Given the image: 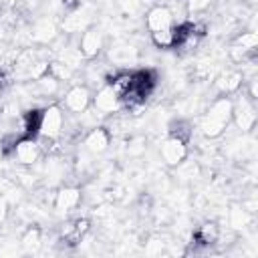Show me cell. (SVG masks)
I'll return each mask as SVG.
<instances>
[{
	"mask_svg": "<svg viewBox=\"0 0 258 258\" xmlns=\"http://www.w3.org/2000/svg\"><path fill=\"white\" fill-rule=\"evenodd\" d=\"M232 109H234L232 95H218L216 99H212L204 117L200 119V129H202L204 137L216 139V137L224 135V131L232 123Z\"/></svg>",
	"mask_w": 258,
	"mask_h": 258,
	"instance_id": "obj_1",
	"label": "cell"
},
{
	"mask_svg": "<svg viewBox=\"0 0 258 258\" xmlns=\"http://www.w3.org/2000/svg\"><path fill=\"white\" fill-rule=\"evenodd\" d=\"M67 125V113L60 105H48L40 113V125H38V137L48 141H58L64 135Z\"/></svg>",
	"mask_w": 258,
	"mask_h": 258,
	"instance_id": "obj_2",
	"label": "cell"
},
{
	"mask_svg": "<svg viewBox=\"0 0 258 258\" xmlns=\"http://www.w3.org/2000/svg\"><path fill=\"white\" fill-rule=\"evenodd\" d=\"M238 93H240V91H238ZM238 93H234L238 99H232V103H234V109H232V123L236 125L238 131L248 133V131H252L254 125H256V105H254L256 101L250 99L244 91H242V95H238Z\"/></svg>",
	"mask_w": 258,
	"mask_h": 258,
	"instance_id": "obj_3",
	"label": "cell"
},
{
	"mask_svg": "<svg viewBox=\"0 0 258 258\" xmlns=\"http://www.w3.org/2000/svg\"><path fill=\"white\" fill-rule=\"evenodd\" d=\"M91 101H93V93L87 85H73L64 91L62 109L71 115H79L91 107Z\"/></svg>",
	"mask_w": 258,
	"mask_h": 258,
	"instance_id": "obj_4",
	"label": "cell"
},
{
	"mask_svg": "<svg viewBox=\"0 0 258 258\" xmlns=\"http://www.w3.org/2000/svg\"><path fill=\"white\" fill-rule=\"evenodd\" d=\"M91 105L103 115V117H109V115H115V113H119L121 109H123V105H121V99L113 93V89L107 85V83H103L97 91H95V95H93V101H91Z\"/></svg>",
	"mask_w": 258,
	"mask_h": 258,
	"instance_id": "obj_5",
	"label": "cell"
},
{
	"mask_svg": "<svg viewBox=\"0 0 258 258\" xmlns=\"http://www.w3.org/2000/svg\"><path fill=\"white\" fill-rule=\"evenodd\" d=\"M187 145H189V143H185V141H181V139H177V137L167 135V137L161 141V145H159V155H161L163 163L169 165V167L179 165V163L187 157V153H189Z\"/></svg>",
	"mask_w": 258,
	"mask_h": 258,
	"instance_id": "obj_6",
	"label": "cell"
},
{
	"mask_svg": "<svg viewBox=\"0 0 258 258\" xmlns=\"http://www.w3.org/2000/svg\"><path fill=\"white\" fill-rule=\"evenodd\" d=\"M91 230V220L89 218H73L69 222H64L60 226V232H58V240L69 244V246H77L79 242H83V238L89 234Z\"/></svg>",
	"mask_w": 258,
	"mask_h": 258,
	"instance_id": "obj_7",
	"label": "cell"
},
{
	"mask_svg": "<svg viewBox=\"0 0 258 258\" xmlns=\"http://www.w3.org/2000/svg\"><path fill=\"white\" fill-rule=\"evenodd\" d=\"M111 141H113L111 131H109L105 125H97V127H93V129H89V131L85 133V137H83V147H85L87 153L99 155V153H103V151L109 149Z\"/></svg>",
	"mask_w": 258,
	"mask_h": 258,
	"instance_id": "obj_8",
	"label": "cell"
},
{
	"mask_svg": "<svg viewBox=\"0 0 258 258\" xmlns=\"http://www.w3.org/2000/svg\"><path fill=\"white\" fill-rule=\"evenodd\" d=\"M81 54L85 56V60H93L99 56L101 48H103V32L97 26H89L83 30L79 42H77Z\"/></svg>",
	"mask_w": 258,
	"mask_h": 258,
	"instance_id": "obj_9",
	"label": "cell"
},
{
	"mask_svg": "<svg viewBox=\"0 0 258 258\" xmlns=\"http://www.w3.org/2000/svg\"><path fill=\"white\" fill-rule=\"evenodd\" d=\"M12 153L20 165H34L40 159L42 149H40V143L36 137H22L16 141Z\"/></svg>",
	"mask_w": 258,
	"mask_h": 258,
	"instance_id": "obj_10",
	"label": "cell"
},
{
	"mask_svg": "<svg viewBox=\"0 0 258 258\" xmlns=\"http://www.w3.org/2000/svg\"><path fill=\"white\" fill-rule=\"evenodd\" d=\"M244 87V75L240 69H226L214 79V89L218 95H234Z\"/></svg>",
	"mask_w": 258,
	"mask_h": 258,
	"instance_id": "obj_11",
	"label": "cell"
},
{
	"mask_svg": "<svg viewBox=\"0 0 258 258\" xmlns=\"http://www.w3.org/2000/svg\"><path fill=\"white\" fill-rule=\"evenodd\" d=\"M81 200H83V194H81L79 187H75V185H64V187H60V189L54 194V198H52V208H54L58 214H69V212H73V210L79 208Z\"/></svg>",
	"mask_w": 258,
	"mask_h": 258,
	"instance_id": "obj_12",
	"label": "cell"
},
{
	"mask_svg": "<svg viewBox=\"0 0 258 258\" xmlns=\"http://www.w3.org/2000/svg\"><path fill=\"white\" fill-rule=\"evenodd\" d=\"M173 24H175L173 22V12H171L169 6L155 4L145 12V26H147L149 32H155V30H161V28H169Z\"/></svg>",
	"mask_w": 258,
	"mask_h": 258,
	"instance_id": "obj_13",
	"label": "cell"
},
{
	"mask_svg": "<svg viewBox=\"0 0 258 258\" xmlns=\"http://www.w3.org/2000/svg\"><path fill=\"white\" fill-rule=\"evenodd\" d=\"M220 236H222V230H220V226H218L216 222H204V224H200V226L194 230V234H191V244L212 246V244H216V242L220 240ZM187 244H189V242H187Z\"/></svg>",
	"mask_w": 258,
	"mask_h": 258,
	"instance_id": "obj_14",
	"label": "cell"
},
{
	"mask_svg": "<svg viewBox=\"0 0 258 258\" xmlns=\"http://www.w3.org/2000/svg\"><path fill=\"white\" fill-rule=\"evenodd\" d=\"M107 56H109V60L113 64H129V62H135L137 50L133 46H129V44H115V46L109 48Z\"/></svg>",
	"mask_w": 258,
	"mask_h": 258,
	"instance_id": "obj_15",
	"label": "cell"
},
{
	"mask_svg": "<svg viewBox=\"0 0 258 258\" xmlns=\"http://www.w3.org/2000/svg\"><path fill=\"white\" fill-rule=\"evenodd\" d=\"M34 91L38 97H52L60 91V81H56L50 73H46L34 81Z\"/></svg>",
	"mask_w": 258,
	"mask_h": 258,
	"instance_id": "obj_16",
	"label": "cell"
},
{
	"mask_svg": "<svg viewBox=\"0 0 258 258\" xmlns=\"http://www.w3.org/2000/svg\"><path fill=\"white\" fill-rule=\"evenodd\" d=\"M149 38L155 48H173L175 46V24L169 28H161L155 32H149Z\"/></svg>",
	"mask_w": 258,
	"mask_h": 258,
	"instance_id": "obj_17",
	"label": "cell"
},
{
	"mask_svg": "<svg viewBox=\"0 0 258 258\" xmlns=\"http://www.w3.org/2000/svg\"><path fill=\"white\" fill-rule=\"evenodd\" d=\"M30 36H32V40H38V42L48 44V42H52L56 38V26L52 22H48V20H40V22L34 24Z\"/></svg>",
	"mask_w": 258,
	"mask_h": 258,
	"instance_id": "obj_18",
	"label": "cell"
},
{
	"mask_svg": "<svg viewBox=\"0 0 258 258\" xmlns=\"http://www.w3.org/2000/svg\"><path fill=\"white\" fill-rule=\"evenodd\" d=\"M167 135L177 137V139L189 143V139H191V135H194V125H191L187 119H173V121L167 125Z\"/></svg>",
	"mask_w": 258,
	"mask_h": 258,
	"instance_id": "obj_19",
	"label": "cell"
},
{
	"mask_svg": "<svg viewBox=\"0 0 258 258\" xmlns=\"http://www.w3.org/2000/svg\"><path fill=\"white\" fill-rule=\"evenodd\" d=\"M20 246L26 252H36L42 246V232L36 226H30L24 230V234L20 236Z\"/></svg>",
	"mask_w": 258,
	"mask_h": 258,
	"instance_id": "obj_20",
	"label": "cell"
},
{
	"mask_svg": "<svg viewBox=\"0 0 258 258\" xmlns=\"http://www.w3.org/2000/svg\"><path fill=\"white\" fill-rule=\"evenodd\" d=\"M250 222H252V214H248L242 206H234V208L228 212V224H230L234 230L246 228Z\"/></svg>",
	"mask_w": 258,
	"mask_h": 258,
	"instance_id": "obj_21",
	"label": "cell"
},
{
	"mask_svg": "<svg viewBox=\"0 0 258 258\" xmlns=\"http://www.w3.org/2000/svg\"><path fill=\"white\" fill-rule=\"evenodd\" d=\"M48 73H50L56 81H60V83H67V81H71V79L75 77V71H73L71 67H67L64 62H60L58 58H56V60H48Z\"/></svg>",
	"mask_w": 258,
	"mask_h": 258,
	"instance_id": "obj_22",
	"label": "cell"
},
{
	"mask_svg": "<svg viewBox=\"0 0 258 258\" xmlns=\"http://www.w3.org/2000/svg\"><path fill=\"white\" fill-rule=\"evenodd\" d=\"M232 44H236V46H240V48H244V50L256 52V48H258V36H256L254 30H244V32H240V34L234 38Z\"/></svg>",
	"mask_w": 258,
	"mask_h": 258,
	"instance_id": "obj_23",
	"label": "cell"
},
{
	"mask_svg": "<svg viewBox=\"0 0 258 258\" xmlns=\"http://www.w3.org/2000/svg\"><path fill=\"white\" fill-rule=\"evenodd\" d=\"M175 169H177V175L181 179H185V181H191V179H196L200 175V165L196 161H187V157L179 165H175Z\"/></svg>",
	"mask_w": 258,
	"mask_h": 258,
	"instance_id": "obj_24",
	"label": "cell"
},
{
	"mask_svg": "<svg viewBox=\"0 0 258 258\" xmlns=\"http://www.w3.org/2000/svg\"><path fill=\"white\" fill-rule=\"evenodd\" d=\"M212 6V0H185V12L191 16H202Z\"/></svg>",
	"mask_w": 258,
	"mask_h": 258,
	"instance_id": "obj_25",
	"label": "cell"
},
{
	"mask_svg": "<svg viewBox=\"0 0 258 258\" xmlns=\"http://www.w3.org/2000/svg\"><path fill=\"white\" fill-rule=\"evenodd\" d=\"M165 244L167 242H163L159 236H153V238H149V242H147V246H145V252L147 254H161L163 252V248H165Z\"/></svg>",
	"mask_w": 258,
	"mask_h": 258,
	"instance_id": "obj_26",
	"label": "cell"
},
{
	"mask_svg": "<svg viewBox=\"0 0 258 258\" xmlns=\"http://www.w3.org/2000/svg\"><path fill=\"white\" fill-rule=\"evenodd\" d=\"M119 6L127 12V14H135L141 6V0H119Z\"/></svg>",
	"mask_w": 258,
	"mask_h": 258,
	"instance_id": "obj_27",
	"label": "cell"
},
{
	"mask_svg": "<svg viewBox=\"0 0 258 258\" xmlns=\"http://www.w3.org/2000/svg\"><path fill=\"white\" fill-rule=\"evenodd\" d=\"M242 208H244L248 214H254V212H256V208H258V202H256V198H248V200H242Z\"/></svg>",
	"mask_w": 258,
	"mask_h": 258,
	"instance_id": "obj_28",
	"label": "cell"
},
{
	"mask_svg": "<svg viewBox=\"0 0 258 258\" xmlns=\"http://www.w3.org/2000/svg\"><path fill=\"white\" fill-rule=\"evenodd\" d=\"M8 204H6V200H2L0 198V228L4 226V222H6V218H8Z\"/></svg>",
	"mask_w": 258,
	"mask_h": 258,
	"instance_id": "obj_29",
	"label": "cell"
}]
</instances>
